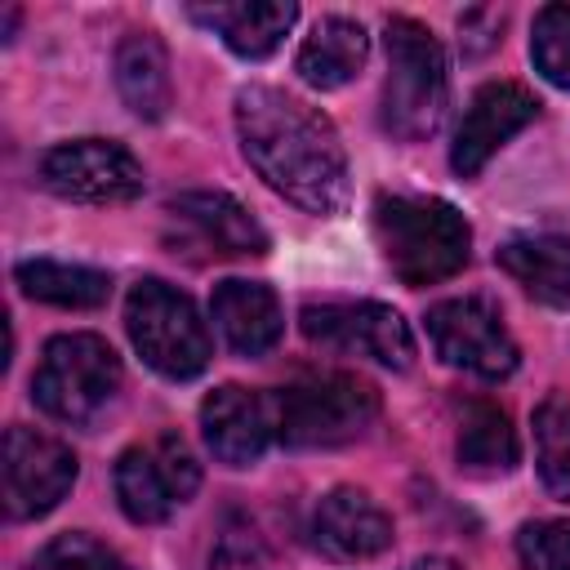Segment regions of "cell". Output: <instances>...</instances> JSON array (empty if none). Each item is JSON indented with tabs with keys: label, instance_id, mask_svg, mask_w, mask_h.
I'll list each match as a JSON object with an SVG mask.
<instances>
[{
	"label": "cell",
	"instance_id": "6da1fadb",
	"mask_svg": "<svg viewBox=\"0 0 570 570\" xmlns=\"http://www.w3.org/2000/svg\"><path fill=\"white\" fill-rule=\"evenodd\" d=\"M236 134L245 160L272 191L316 218L343 214L352 183L347 151L330 116L285 89L249 85L236 94Z\"/></svg>",
	"mask_w": 570,
	"mask_h": 570
},
{
	"label": "cell",
	"instance_id": "7a4b0ae2",
	"mask_svg": "<svg viewBox=\"0 0 570 570\" xmlns=\"http://www.w3.org/2000/svg\"><path fill=\"white\" fill-rule=\"evenodd\" d=\"M374 240L392 276L410 289L450 281L472 254L468 218L441 196L383 191L374 200Z\"/></svg>",
	"mask_w": 570,
	"mask_h": 570
},
{
	"label": "cell",
	"instance_id": "3957f363",
	"mask_svg": "<svg viewBox=\"0 0 570 570\" xmlns=\"http://www.w3.org/2000/svg\"><path fill=\"white\" fill-rule=\"evenodd\" d=\"M387 80L379 120L401 142H423L450 111V67L436 36L414 18H387Z\"/></svg>",
	"mask_w": 570,
	"mask_h": 570
},
{
	"label": "cell",
	"instance_id": "277c9868",
	"mask_svg": "<svg viewBox=\"0 0 570 570\" xmlns=\"http://www.w3.org/2000/svg\"><path fill=\"white\" fill-rule=\"evenodd\" d=\"M276 441L289 450H330L356 441L379 419V392L361 374L316 370L267 392Z\"/></svg>",
	"mask_w": 570,
	"mask_h": 570
},
{
	"label": "cell",
	"instance_id": "5b68a950",
	"mask_svg": "<svg viewBox=\"0 0 570 570\" xmlns=\"http://www.w3.org/2000/svg\"><path fill=\"white\" fill-rule=\"evenodd\" d=\"M120 392V356L98 334H53L31 374L36 405L71 428L94 423Z\"/></svg>",
	"mask_w": 570,
	"mask_h": 570
},
{
	"label": "cell",
	"instance_id": "8992f818",
	"mask_svg": "<svg viewBox=\"0 0 570 570\" xmlns=\"http://www.w3.org/2000/svg\"><path fill=\"white\" fill-rule=\"evenodd\" d=\"M125 330H129V343L138 347V356L165 379H196L209 365L214 347H209V330H205L196 303L160 276H142L129 289Z\"/></svg>",
	"mask_w": 570,
	"mask_h": 570
},
{
	"label": "cell",
	"instance_id": "52a82bcc",
	"mask_svg": "<svg viewBox=\"0 0 570 570\" xmlns=\"http://www.w3.org/2000/svg\"><path fill=\"white\" fill-rule=\"evenodd\" d=\"M40 183L76 205H129L147 178L129 147L111 138H71L40 156Z\"/></svg>",
	"mask_w": 570,
	"mask_h": 570
},
{
	"label": "cell",
	"instance_id": "ba28073f",
	"mask_svg": "<svg viewBox=\"0 0 570 570\" xmlns=\"http://www.w3.org/2000/svg\"><path fill=\"white\" fill-rule=\"evenodd\" d=\"M428 338L445 365L476 374V379H490V383L508 379L517 370V356H521L499 307L481 294L432 303L428 307Z\"/></svg>",
	"mask_w": 570,
	"mask_h": 570
},
{
	"label": "cell",
	"instance_id": "9c48e42d",
	"mask_svg": "<svg viewBox=\"0 0 570 570\" xmlns=\"http://www.w3.org/2000/svg\"><path fill=\"white\" fill-rule=\"evenodd\" d=\"M200 485V463L178 432L156 436L151 445H129L116 459V499L120 512L138 525L165 521Z\"/></svg>",
	"mask_w": 570,
	"mask_h": 570
},
{
	"label": "cell",
	"instance_id": "30bf717a",
	"mask_svg": "<svg viewBox=\"0 0 570 570\" xmlns=\"http://www.w3.org/2000/svg\"><path fill=\"white\" fill-rule=\"evenodd\" d=\"M303 334L338 356H365L387 370H410L414 334L387 303H312L303 307Z\"/></svg>",
	"mask_w": 570,
	"mask_h": 570
},
{
	"label": "cell",
	"instance_id": "8fae6325",
	"mask_svg": "<svg viewBox=\"0 0 570 570\" xmlns=\"http://www.w3.org/2000/svg\"><path fill=\"white\" fill-rule=\"evenodd\" d=\"M0 485H4L9 521H36V517L53 512L67 499V490L76 485V454L67 441H58L49 432L9 428Z\"/></svg>",
	"mask_w": 570,
	"mask_h": 570
},
{
	"label": "cell",
	"instance_id": "7c38bea8",
	"mask_svg": "<svg viewBox=\"0 0 570 570\" xmlns=\"http://www.w3.org/2000/svg\"><path fill=\"white\" fill-rule=\"evenodd\" d=\"M539 116V98L517 85V80H490L472 94V102L463 107L459 125H454V142H450V165L454 174L472 178L485 169V160L517 138L530 120Z\"/></svg>",
	"mask_w": 570,
	"mask_h": 570
},
{
	"label": "cell",
	"instance_id": "4fadbf2b",
	"mask_svg": "<svg viewBox=\"0 0 570 570\" xmlns=\"http://www.w3.org/2000/svg\"><path fill=\"white\" fill-rule=\"evenodd\" d=\"M200 432H205V445L218 463L249 468L263 459L267 441L276 436L272 401L263 392L240 387V383H223L200 401Z\"/></svg>",
	"mask_w": 570,
	"mask_h": 570
},
{
	"label": "cell",
	"instance_id": "5bb4252c",
	"mask_svg": "<svg viewBox=\"0 0 570 570\" xmlns=\"http://www.w3.org/2000/svg\"><path fill=\"white\" fill-rule=\"evenodd\" d=\"M169 218L187 232L191 245L214 258H254L267 254V232L258 218L227 191H183L169 200Z\"/></svg>",
	"mask_w": 570,
	"mask_h": 570
},
{
	"label": "cell",
	"instance_id": "9a60e30c",
	"mask_svg": "<svg viewBox=\"0 0 570 570\" xmlns=\"http://www.w3.org/2000/svg\"><path fill=\"white\" fill-rule=\"evenodd\" d=\"M312 543L334 561H365L392 543V517L365 490L338 485L312 508Z\"/></svg>",
	"mask_w": 570,
	"mask_h": 570
},
{
	"label": "cell",
	"instance_id": "2e32d148",
	"mask_svg": "<svg viewBox=\"0 0 570 570\" xmlns=\"http://www.w3.org/2000/svg\"><path fill=\"white\" fill-rule=\"evenodd\" d=\"M209 316H214L218 334L227 338V347L240 356H263L285 334L281 298L263 281H240V276L218 281L214 298H209Z\"/></svg>",
	"mask_w": 570,
	"mask_h": 570
},
{
	"label": "cell",
	"instance_id": "e0dca14e",
	"mask_svg": "<svg viewBox=\"0 0 570 570\" xmlns=\"http://www.w3.org/2000/svg\"><path fill=\"white\" fill-rule=\"evenodd\" d=\"M200 27L218 31L236 58H267L285 31L298 22V4L289 0H240V4H191Z\"/></svg>",
	"mask_w": 570,
	"mask_h": 570
},
{
	"label": "cell",
	"instance_id": "ac0fdd59",
	"mask_svg": "<svg viewBox=\"0 0 570 570\" xmlns=\"http://www.w3.org/2000/svg\"><path fill=\"white\" fill-rule=\"evenodd\" d=\"M365 58H370V36H365V27H361L356 18L330 13V18H321V22L312 27V36L298 45L294 67H298V76H303L312 89L325 94V89H343L347 80H356L361 67H365Z\"/></svg>",
	"mask_w": 570,
	"mask_h": 570
},
{
	"label": "cell",
	"instance_id": "d6986e66",
	"mask_svg": "<svg viewBox=\"0 0 570 570\" xmlns=\"http://www.w3.org/2000/svg\"><path fill=\"white\" fill-rule=\"evenodd\" d=\"M494 263L539 303L570 307V236H512L499 245Z\"/></svg>",
	"mask_w": 570,
	"mask_h": 570
},
{
	"label": "cell",
	"instance_id": "ffe728a7",
	"mask_svg": "<svg viewBox=\"0 0 570 570\" xmlns=\"http://www.w3.org/2000/svg\"><path fill=\"white\" fill-rule=\"evenodd\" d=\"M116 89L138 120H160L169 111V53L156 31H129L116 45Z\"/></svg>",
	"mask_w": 570,
	"mask_h": 570
},
{
	"label": "cell",
	"instance_id": "44dd1931",
	"mask_svg": "<svg viewBox=\"0 0 570 570\" xmlns=\"http://www.w3.org/2000/svg\"><path fill=\"white\" fill-rule=\"evenodd\" d=\"M454 454H459V468H468L472 476H503V472L517 468L521 445H517V432H512L508 414L494 401L468 396L459 405Z\"/></svg>",
	"mask_w": 570,
	"mask_h": 570
},
{
	"label": "cell",
	"instance_id": "7402d4cb",
	"mask_svg": "<svg viewBox=\"0 0 570 570\" xmlns=\"http://www.w3.org/2000/svg\"><path fill=\"white\" fill-rule=\"evenodd\" d=\"M13 281L27 298L49 303V307H98L111 294V276L98 267H80V263H53V258H27L13 267Z\"/></svg>",
	"mask_w": 570,
	"mask_h": 570
},
{
	"label": "cell",
	"instance_id": "603a6c76",
	"mask_svg": "<svg viewBox=\"0 0 570 570\" xmlns=\"http://www.w3.org/2000/svg\"><path fill=\"white\" fill-rule=\"evenodd\" d=\"M534 450H539V476L557 499H570V401L548 396L534 410Z\"/></svg>",
	"mask_w": 570,
	"mask_h": 570
},
{
	"label": "cell",
	"instance_id": "cb8c5ba5",
	"mask_svg": "<svg viewBox=\"0 0 570 570\" xmlns=\"http://www.w3.org/2000/svg\"><path fill=\"white\" fill-rule=\"evenodd\" d=\"M530 62L548 85L570 89V4H543L534 13Z\"/></svg>",
	"mask_w": 570,
	"mask_h": 570
},
{
	"label": "cell",
	"instance_id": "d4e9b609",
	"mask_svg": "<svg viewBox=\"0 0 570 570\" xmlns=\"http://www.w3.org/2000/svg\"><path fill=\"white\" fill-rule=\"evenodd\" d=\"M27 570H129V566H125L107 543H98V539L71 530V534L49 539V543L31 557Z\"/></svg>",
	"mask_w": 570,
	"mask_h": 570
},
{
	"label": "cell",
	"instance_id": "484cf974",
	"mask_svg": "<svg viewBox=\"0 0 570 570\" xmlns=\"http://www.w3.org/2000/svg\"><path fill=\"white\" fill-rule=\"evenodd\" d=\"M517 557L525 570H570V521H525L517 530Z\"/></svg>",
	"mask_w": 570,
	"mask_h": 570
},
{
	"label": "cell",
	"instance_id": "4316f807",
	"mask_svg": "<svg viewBox=\"0 0 570 570\" xmlns=\"http://www.w3.org/2000/svg\"><path fill=\"white\" fill-rule=\"evenodd\" d=\"M209 570H267L263 543L254 539L249 525H227L209 552Z\"/></svg>",
	"mask_w": 570,
	"mask_h": 570
},
{
	"label": "cell",
	"instance_id": "83f0119b",
	"mask_svg": "<svg viewBox=\"0 0 570 570\" xmlns=\"http://www.w3.org/2000/svg\"><path fill=\"white\" fill-rule=\"evenodd\" d=\"M405 570H459L450 557H419V561H410Z\"/></svg>",
	"mask_w": 570,
	"mask_h": 570
}]
</instances>
